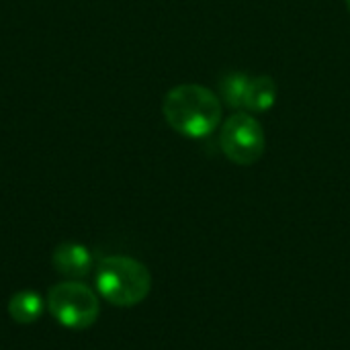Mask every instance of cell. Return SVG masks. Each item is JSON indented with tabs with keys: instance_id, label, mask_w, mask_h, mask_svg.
Returning <instances> with one entry per match:
<instances>
[{
	"instance_id": "obj_8",
	"label": "cell",
	"mask_w": 350,
	"mask_h": 350,
	"mask_svg": "<svg viewBox=\"0 0 350 350\" xmlns=\"http://www.w3.org/2000/svg\"><path fill=\"white\" fill-rule=\"evenodd\" d=\"M248 82H250V76H246L242 72H234V74H228L224 78V82H221V96H224L228 107H232V109L244 107V96H246Z\"/></svg>"
},
{
	"instance_id": "obj_4",
	"label": "cell",
	"mask_w": 350,
	"mask_h": 350,
	"mask_svg": "<svg viewBox=\"0 0 350 350\" xmlns=\"http://www.w3.org/2000/svg\"><path fill=\"white\" fill-rule=\"evenodd\" d=\"M219 146L230 162L238 166H252L265 154L267 135L252 113L238 111L224 121L219 129Z\"/></svg>"
},
{
	"instance_id": "obj_3",
	"label": "cell",
	"mask_w": 350,
	"mask_h": 350,
	"mask_svg": "<svg viewBox=\"0 0 350 350\" xmlns=\"http://www.w3.org/2000/svg\"><path fill=\"white\" fill-rule=\"evenodd\" d=\"M47 310L57 320V324L70 330H84L96 322L100 306L96 293L90 287L78 281H64L49 289Z\"/></svg>"
},
{
	"instance_id": "obj_5",
	"label": "cell",
	"mask_w": 350,
	"mask_h": 350,
	"mask_svg": "<svg viewBox=\"0 0 350 350\" xmlns=\"http://www.w3.org/2000/svg\"><path fill=\"white\" fill-rule=\"evenodd\" d=\"M53 267L59 275L72 281L84 279L92 271V254L82 244L64 242L53 250Z\"/></svg>"
},
{
	"instance_id": "obj_2",
	"label": "cell",
	"mask_w": 350,
	"mask_h": 350,
	"mask_svg": "<svg viewBox=\"0 0 350 350\" xmlns=\"http://www.w3.org/2000/svg\"><path fill=\"white\" fill-rule=\"evenodd\" d=\"M98 293L117 308L142 304L152 289V275L146 265L129 256H107L96 267Z\"/></svg>"
},
{
	"instance_id": "obj_9",
	"label": "cell",
	"mask_w": 350,
	"mask_h": 350,
	"mask_svg": "<svg viewBox=\"0 0 350 350\" xmlns=\"http://www.w3.org/2000/svg\"><path fill=\"white\" fill-rule=\"evenodd\" d=\"M347 6H349V10H350V0H347Z\"/></svg>"
},
{
	"instance_id": "obj_6",
	"label": "cell",
	"mask_w": 350,
	"mask_h": 350,
	"mask_svg": "<svg viewBox=\"0 0 350 350\" xmlns=\"http://www.w3.org/2000/svg\"><path fill=\"white\" fill-rule=\"evenodd\" d=\"M277 100V84L271 76H254L248 82L244 109L248 113H265Z\"/></svg>"
},
{
	"instance_id": "obj_1",
	"label": "cell",
	"mask_w": 350,
	"mask_h": 350,
	"mask_svg": "<svg viewBox=\"0 0 350 350\" xmlns=\"http://www.w3.org/2000/svg\"><path fill=\"white\" fill-rule=\"evenodd\" d=\"M166 123L189 139L211 135L221 121L219 96L201 84H178L170 88L162 103Z\"/></svg>"
},
{
	"instance_id": "obj_7",
	"label": "cell",
	"mask_w": 350,
	"mask_h": 350,
	"mask_svg": "<svg viewBox=\"0 0 350 350\" xmlns=\"http://www.w3.org/2000/svg\"><path fill=\"white\" fill-rule=\"evenodd\" d=\"M43 299L35 291H18L8 301V314L16 324H33L43 314Z\"/></svg>"
}]
</instances>
